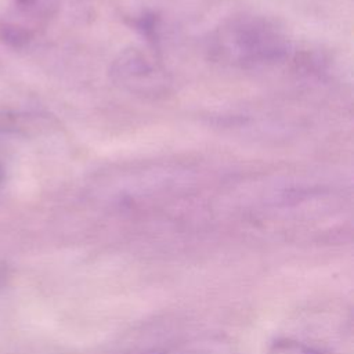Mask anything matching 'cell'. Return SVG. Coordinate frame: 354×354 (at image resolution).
<instances>
[{"instance_id":"6da1fadb","label":"cell","mask_w":354,"mask_h":354,"mask_svg":"<svg viewBox=\"0 0 354 354\" xmlns=\"http://www.w3.org/2000/svg\"><path fill=\"white\" fill-rule=\"evenodd\" d=\"M217 50L234 62L254 64L279 58L285 51V44L266 24L257 19H241L220 32Z\"/></svg>"},{"instance_id":"7a4b0ae2","label":"cell","mask_w":354,"mask_h":354,"mask_svg":"<svg viewBox=\"0 0 354 354\" xmlns=\"http://www.w3.org/2000/svg\"><path fill=\"white\" fill-rule=\"evenodd\" d=\"M115 76L131 90H141L145 93L151 83H155L151 77L155 76V68L141 55L138 51H129L116 61L113 68Z\"/></svg>"}]
</instances>
